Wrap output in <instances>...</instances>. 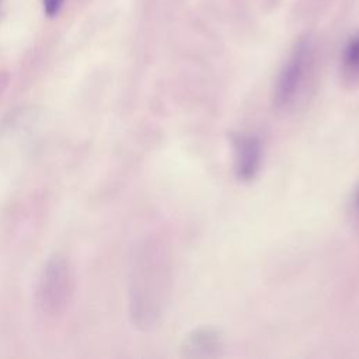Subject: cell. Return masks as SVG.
<instances>
[{
    "label": "cell",
    "instance_id": "5",
    "mask_svg": "<svg viewBox=\"0 0 359 359\" xmlns=\"http://www.w3.org/2000/svg\"><path fill=\"white\" fill-rule=\"evenodd\" d=\"M222 346L223 341L217 330L201 327L187 335L182 349L187 356H215Z\"/></svg>",
    "mask_w": 359,
    "mask_h": 359
},
{
    "label": "cell",
    "instance_id": "2",
    "mask_svg": "<svg viewBox=\"0 0 359 359\" xmlns=\"http://www.w3.org/2000/svg\"><path fill=\"white\" fill-rule=\"evenodd\" d=\"M76 289V275L70 259L55 254L50 257L39 276L36 304L46 316H59L70 304Z\"/></svg>",
    "mask_w": 359,
    "mask_h": 359
},
{
    "label": "cell",
    "instance_id": "7",
    "mask_svg": "<svg viewBox=\"0 0 359 359\" xmlns=\"http://www.w3.org/2000/svg\"><path fill=\"white\" fill-rule=\"evenodd\" d=\"M63 1H65V0H42L45 14H46L48 17L56 15V14L60 11V8H62Z\"/></svg>",
    "mask_w": 359,
    "mask_h": 359
},
{
    "label": "cell",
    "instance_id": "4",
    "mask_svg": "<svg viewBox=\"0 0 359 359\" xmlns=\"http://www.w3.org/2000/svg\"><path fill=\"white\" fill-rule=\"evenodd\" d=\"M234 150V172L243 182L252 181L262 164V142L254 133H234L231 136Z\"/></svg>",
    "mask_w": 359,
    "mask_h": 359
},
{
    "label": "cell",
    "instance_id": "3",
    "mask_svg": "<svg viewBox=\"0 0 359 359\" xmlns=\"http://www.w3.org/2000/svg\"><path fill=\"white\" fill-rule=\"evenodd\" d=\"M311 57V41L309 38L299 39L276 77L273 87V104L278 109H287L296 102L299 93L306 83Z\"/></svg>",
    "mask_w": 359,
    "mask_h": 359
},
{
    "label": "cell",
    "instance_id": "1",
    "mask_svg": "<svg viewBox=\"0 0 359 359\" xmlns=\"http://www.w3.org/2000/svg\"><path fill=\"white\" fill-rule=\"evenodd\" d=\"M170 266L163 247L143 243L132 259L129 275V316L140 330L153 328L165 304Z\"/></svg>",
    "mask_w": 359,
    "mask_h": 359
},
{
    "label": "cell",
    "instance_id": "8",
    "mask_svg": "<svg viewBox=\"0 0 359 359\" xmlns=\"http://www.w3.org/2000/svg\"><path fill=\"white\" fill-rule=\"evenodd\" d=\"M355 202H356V209L359 212V188H358V192H356V198H355Z\"/></svg>",
    "mask_w": 359,
    "mask_h": 359
},
{
    "label": "cell",
    "instance_id": "6",
    "mask_svg": "<svg viewBox=\"0 0 359 359\" xmlns=\"http://www.w3.org/2000/svg\"><path fill=\"white\" fill-rule=\"evenodd\" d=\"M342 74L349 81H359V34L351 36L344 46L341 59Z\"/></svg>",
    "mask_w": 359,
    "mask_h": 359
}]
</instances>
